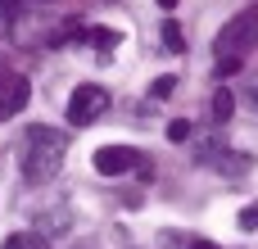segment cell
Instances as JSON below:
<instances>
[{"label": "cell", "mask_w": 258, "mask_h": 249, "mask_svg": "<svg viewBox=\"0 0 258 249\" xmlns=\"http://www.w3.org/2000/svg\"><path fill=\"white\" fill-rule=\"evenodd\" d=\"M141 154L132 145H100L95 150V172L100 177H122V172H136Z\"/></svg>", "instance_id": "cell-4"}, {"label": "cell", "mask_w": 258, "mask_h": 249, "mask_svg": "<svg viewBox=\"0 0 258 249\" xmlns=\"http://www.w3.org/2000/svg\"><path fill=\"white\" fill-rule=\"evenodd\" d=\"M190 249H222V245H213V240H190Z\"/></svg>", "instance_id": "cell-17"}, {"label": "cell", "mask_w": 258, "mask_h": 249, "mask_svg": "<svg viewBox=\"0 0 258 249\" xmlns=\"http://www.w3.org/2000/svg\"><path fill=\"white\" fill-rule=\"evenodd\" d=\"M18 23V0H0V36H9Z\"/></svg>", "instance_id": "cell-10"}, {"label": "cell", "mask_w": 258, "mask_h": 249, "mask_svg": "<svg viewBox=\"0 0 258 249\" xmlns=\"http://www.w3.org/2000/svg\"><path fill=\"white\" fill-rule=\"evenodd\" d=\"M172 91H177V77H154V86H150V95H154V100H168Z\"/></svg>", "instance_id": "cell-13"}, {"label": "cell", "mask_w": 258, "mask_h": 249, "mask_svg": "<svg viewBox=\"0 0 258 249\" xmlns=\"http://www.w3.org/2000/svg\"><path fill=\"white\" fill-rule=\"evenodd\" d=\"M0 249H45V236H36V231H18V236H9Z\"/></svg>", "instance_id": "cell-9"}, {"label": "cell", "mask_w": 258, "mask_h": 249, "mask_svg": "<svg viewBox=\"0 0 258 249\" xmlns=\"http://www.w3.org/2000/svg\"><path fill=\"white\" fill-rule=\"evenodd\" d=\"M190 136H195V127H190L186 118H177V122H168V141H172V145H186Z\"/></svg>", "instance_id": "cell-11"}, {"label": "cell", "mask_w": 258, "mask_h": 249, "mask_svg": "<svg viewBox=\"0 0 258 249\" xmlns=\"http://www.w3.org/2000/svg\"><path fill=\"white\" fill-rule=\"evenodd\" d=\"M27 100H32V82H27L23 73L0 77V122H9L14 113H23V109H27Z\"/></svg>", "instance_id": "cell-5"}, {"label": "cell", "mask_w": 258, "mask_h": 249, "mask_svg": "<svg viewBox=\"0 0 258 249\" xmlns=\"http://www.w3.org/2000/svg\"><path fill=\"white\" fill-rule=\"evenodd\" d=\"M86 36H91V41H95V45H100L104 54H109V50L118 45V32H109V27H95V32H86Z\"/></svg>", "instance_id": "cell-12"}, {"label": "cell", "mask_w": 258, "mask_h": 249, "mask_svg": "<svg viewBox=\"0 0 258 249\" xmlns=\"http://www.w3.org/2000/svg\"><path fill=\"white\" fill-rule=\"evenodd\" d=\"M163 45H168V54H181V50H186V36H181L177 18H168V23H163Z\"/></svg>", "instance_id": "cell-8"}, {"label": "cell", "mask_w": 258, "mask_h": 249, "mask_svg": "<svg viewBox=\"0 0 258 249\" xmlns=\"http://www.w3.org/2000/svg\"><path fill=\"white\" fill-rule=\"evenodd\" d=\"M240 231H258V200L240 209Z\"/></svg>", "instance_id": "cell-14"}, {"label": "cell", "mask_w": 258, "mask_h": 249, "mask_svg": "<svg viewBox=\"0 0 258 249\" xmlns=\"http://www.w3.org/2000/svg\"><path fill=\"white\" fill-rule=\"evenodd\" d=\"M109 104H113V100H109V91H104V86L82 82V86L68 95V122H73V127H91L100 113H109Z\"/></svg>", "instance_id": "cell-3"}, {"label": "cell", "mask_w": 258, "mask_h": 249, "mask_svg": "<svg viewBox=\"0 0 258 249\" xmlns=\"http://www.w3.org/2000/svg\"><path fill=\"white\" fill-rule=\"evenodd\" d=\"M231 113H236V95H231V86H218V95H213V122L222 127V122H231Z\"/></svg>", "instance_id": "cell-7"}, {"label": "cell", "mask_w": 258, "mask_h": 249, "mask_svg": "<svg viewBox=\"0 0 258 249\" xmlns=\"http://www.w3.org/2000/svg\"><path fill=\"white\" fill-rule=\"evenodd\" d=\"M213 163H218V172H222V177H227V172H231V177H240V172H249V168H254V159H249V154H240V150H222Z\"/></svg>", "instance_id": "cell-6"}, {"label": "cell", "mask_w": 258, "mask_h": 249, "mask_svg": "<svg viewBox=\"0 0 258 249\" xmlns=\"http://www.w3.org/2000/svg\"><path fill=\"white\" fill-rule=\"evenodd\" d=\"M240 64H245V59H236V54H218V77H231V73H240Z\"/></svg>", "instance_id": "cell-15"}, {"label": "cell", "mask_w": 258, "mask_h": 249, "mask_svg": "<svg viewBox=\"0 0 258 249\" xmlns=\"http://www.w3.org/2000/svg\"><path fill=\"white\" fill-rule=\"evenodd\" d=\"M245 100H249V109H258V86H249V91H245Z\"/></svg>", "instance_id": "cell-16"}, {"label": "cell", "mask_w": 258, "mask_h": 249, "mask_svg": "<svg viewBox=\"0 0 258 249\" xmlns=\"http://www.w3.org/2000/svg\"><path fill=\"white\" fill-rule=\"evenodd\" d=\"M159 5H163V9H177V0H159Z\"/></svg>", "instance_id": "cell-18"}, {"label": "cell", "mask_w": 258, "mask_h": 249, "mask_svg": "<svg viewBox=\"0 0 258 249\" xmlns=\"http://www.w3.org/2000/svg\"><path fill=\"white\" fill-rule=\"evenodd\" d=\"M63 159H68V132H59V127H32L27 141H23V159H18L23 181L27 186L54 181L59 168H63Z\"/></svg>", "instance_id": "cell-1"}, {"label": "cell", "mask_w": 258, "mask_h": 249, "mask_svg": "<svg viewBox=\"0 0 258 249\" xmlns=\"http://www.w3.org/2000/svg\"><path fill=\"white\" fill-rule=\"evenodd\" d=\"M254 45H258V9H240V14H231L227 27L218 32V41H213L218 54H236V59H245Z\"/></svg>", "instance_id": "cell-2"}]
</instances>
